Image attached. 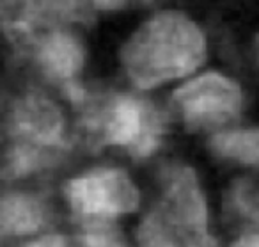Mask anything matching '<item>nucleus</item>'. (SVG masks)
<instances>
[{
  "label": "nucleus",
  "instance_id": "f03ea898",
  "mask_svg": "<svg viewBox=\"0 0 259 247\" xmlns=\"http://www.w3.org/2000/svg\"><path fill=\"white\" fill-rule=\"evenodd\" d=\"M163 197L139 229L146 245H213L206 203L194 171L169 167L162 174Z\"/></svg>",
  "mask_w": 259,
  "mask_h": 247
},
{
  "label": "nucleus",
  "instance_id": "9b49d317",
  "mask_svg": "<svg viewBox=\"0 0 259 247\" xmlns=\"http://www.w3.org/2000/svg\"><path fill=\"white\" fill-rule=\"evenodd\" d=\"M234 201H236L240 214L248 217L254 224H257V231H248L241 235L236 245H259V196L250 187L241 185L234 196Z\"/></svg>",
  "mask_w": 259,
  "mask_h": 247
},
{
  "label": "nucleus",
  "instance_id": "6e6552de",
  "mask_svg": "<svg viewBox=\"0 0 259 247\" xmlns=\"http://www.w3.org/2000/svg\"><path fill=\"white\" fill-rule=\"evenodd\" d=\"M34 47L37 62L50 79L62 80L66 86L73 82L83 64V50L71 34L62 29L54 30L37 40Z\"/></svg>",
  "mask_w": 259,
  "mask_h": 247
},
{
  "label": "nucleus",
  "instance_id": "9d476101",
  "mask_svg": "<svg viewBox=\"0 0 259 247\" xmlns=\"http://www.w3.org/2000/svg\"><path fill=\"white\" fill-rule=\"evenodd\" d=\"M211 148L222 157L259 165V130L220 133L213 139Z\"/></svg>",
  "mask_w": 259,
  "mask_h": 247
},
{
  "label": "nucleus",
  "instance_id": "20e7f679",
  "mask_svg": "<svg viewBox=\"0 0 259 247\" xmlns=\"http://www.w3.org/2000/svg\"><path fill=\"white\" fill-rule=\"evenodd\" d=\"M85 130L96 144L124 146L137 157H148L162 132L158 111L137 96H112L85 111Z\"/></svg>",
  "mask_w": 259,
  "mask_h": 247
},
{
  "label": "nucleus",
  "instance_id": "0eeeda50",
  "mask_svg": "<svg viewBox=\"0 0 259 247\" xmlns=\"http://www.w3.org/2000/svg\"><path fill=\"white\" fill-rule=\"evenodd\" d=\"M85 0H4L2 25L13 41L36 43L71 22H85Z\"/></svg>",
  "mask_w": 259,
  "mask_h": 247
},
{
  "label": "nucleus",
  "instance_id": "f8f14e48",
  "mask_svg": "<svg viewBox=\"0 0 259 247\" xmlns=\"http://www.w3.org/2000/svg\"><path fill=\"white\" fill-rule=\"evenodd\" d=\"M87 245H121V235L115 228L103 221H91L85 224V233L82 236Z\"/></svg>",
  "mask_w": 259,
  "mask_h": 247
},
{
  "label": "nucleus",
  "instance_id": "1a4fd4ad",
  "mask_svg": "<svg viewBox=\"0 0 259 247\" xmlns=\"http://www.w3.org/2000/svg\"><path fill=\"white\" fill-rule=\"evenodd\" d=\"M47 210L37 197L27 194H8L0 204L2 235H30L43 226Z\"/></svg>",
  "mask_w": 259,
  "mask_h": 247
},
{
  "label": "nucleus",
  "instance_id": "f257e3e1",
  "mask_svg": "<svg viewBox=\"0 0 259 247\" xmlns=\"http://www.w3.org/2000/svg\"><path fill=\"white\" fill-rule=\"evenodd\" d=\"M206 55L202 32L181 13H160L124 45L121 61L139 87L149 89L194 72Z\"/></svg>",
  "mask_w": 259,
  "mask_h": 247
},
{
  "label": "nucleus",
  "instance_id": "ddd939ff",
  "mask_svg": "<svg viewBox=\"0 0 259 247\" xmlns=\"http://www.w3.org/2000/svg\"><path fill=\"white\" fill-rule=\"evenodd\" d=\"M32 245H64V238H61V236H45L39 242H34Z\"/></svg>",
  "mask_w": 259,
  "mask_h": 247
},
{
  "label": "nucleus",
  "instance_id": "4468645a",
  "mask_svg": "<svg viewBox=\"0 0 259 247\" xmlns=\"http://www.w3.org/2000/svg\"><path fill=\"white\" fill-rule=\"evenodd\" d=\"M94 2H96L100 8H117L124 0H94Z\"/></svg>",
  "mask_w": 259,
  "mask_h": 247
},
{
  "label": "nucleus",
  "instance_id": "423d86ee",
  "mask_svg": "<svg viewBox=\"0 0 259 247\" xmlns=\"http://www.w3.org/2000/svg\"><path fill=\"white\" fill-rule=\"evenodd\" d=\"M172 101L187 125L209 128L227 123L238 114L241 93L233 80L208 73L180 87Z\"/></svg>",
  "mask_w": 259,
  "mask_h": 247
},
{
  "label": "nucleus",
  "instance_id": "39448f33",
  "mask_svg": "<svg viewBox=\"0 0 259 247\" xmlns=\"http://www.w3.org/2000/svg\"><path fill=\"white\" fill-rule=\"evenodd\" d=\"M66 197L76 214L93 221L128 214L139 204L137 189L119 169H98L71 180L66 185Z\"/></svg>",
  "mask_w": 259,
  "mask_h": 247
},
{
  "label": "nucleus",
  "instance_id": "7ed1b4c3",
  "mask_svg": "<svg viewBox=\"0 0 259 247\" xmlns=\"http://www.w3.org/2000/svg\"><path fill=\"white\" fill-rule=\"evenodd\" d=\"M62 130V116L50 100L39 94L16 100L8 118L13 146L6 153L4 178H20L52 164L66 146Z\"/></svg>",
  "mask_w": 259,
  "mask_h": 247
}]
</instances>
